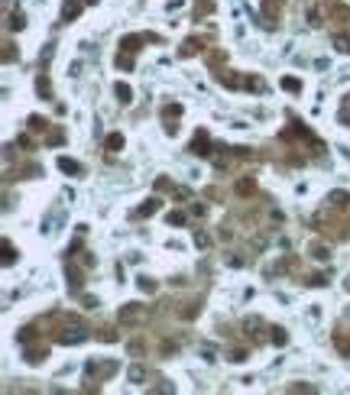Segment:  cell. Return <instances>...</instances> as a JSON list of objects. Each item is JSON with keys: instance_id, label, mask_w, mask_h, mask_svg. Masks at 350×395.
Wrapping results in <instances>:
<instances>
[{"instance_id": "obj_1", "label": "cell", "mask_w": 350, "mask_h": 395, "mask_svg": "<svg viewBox=\"0 0 350 395\" xmlns=\"http://www.w3.org/2000/svg\"><path fill=\"white\" fill-rule=\"evenodd\" d=\"M140 318H143V308H140V304H130V308L120 311V324H136Z\"/></svg>"}, {"instance_id": "obj_2", "label": "cell", "mask_w": 350, "mask_h": 395, "mask_svg": "<svg viewBox=\"0 0 350 395\" xmlns=\"http://www.w3.org/2000/svg\"><path fill=\"white\" fill-rule=\"evenodd\" d=\"M78 10H81V4H78V0H65V6H62L65 20H68V16H78Z\"/></svg>"}, {"instance_id": "obj_3", "label": "cell", "mask_w": 350, "mask_h": 395, "mask_svg": "<svg viewBox=\"0 0 350 395\" xmlns=\"http://www.w3.org/2000/svg\"><path fill=\"white\" fill-rule=\"evenodd\" d=\"M59 166L65 168V172H81V166H78L75 159H59Z\"/></svg>"}, {"instance_id": "obj_4", "label": "cell", "mask_w": 350, "mask_h": 395, "mask_svg": "<svg viewBox=\"0 0 350 395\" xmlns=\"http://www.w3.org/2000/svg\"><path fill=\"white\" fill-rule=\"evenodd\" d=\"M120 146H123V136H117V133H114V136H107V149H111V152H117Z\"/></svg>"}, {"instance_id": "obj_5", "label": "cell", "mask_w": 350, "mask_h": 395, "mask_svg": "<svg viewBox=\"0 0 350 395\" xmlns=\"http://www.w3.org/2000/svg\"><path fill=\"white\" fill-rule=\"evenodd\" d=\"M156 208H159V201H156V198H153V201H149V204H143V208H140V214H156Z\"/></svg>"}, {"instance_id": "obj_6", "label": "cell", "mask_w": 350, "mask_h": 395, "mask_svg": "<svg viewBox=\"0 0 350 395\" xmlns=\"http://www.w3.org/2000/svg\"><path fill=\"white\" fill-rule=\"evenodd\" d=\"M195 243H198V246H211V236H208V234H201V230H198V234H195Z\"/></svg>"}, {"instance_id": "obj_7", "label": "cell", "mask_w": 350, "mask_h": 395, "mask_svg": "<svg viewBox=\"0 0 350 395\" xmlns=\"http://www.w3.org/2000/svg\"><path fill=\"white\" fill-rule=\"evenodd\" d=\"M143 379V366H133V370H130V382H140Z\"/></svg>"}, {"instance_id": "obj_8", "label": "cell", "mask_w": 350, "mask_h": 395, "mask_svg": "<svg viewBox=\"0 0 350 395\" xmlns=\"http://www.w3.org/2000/svg\"><path fill=\"white\" fill-rule=\"evenodd\" d=\"M272 344H285V334H282V328H272Z\"/></svg>"}, {"instance_id": "obj_9", "label": "cell", "mask_w": 350, "mask_h": 395, "mask_svg": "<svg viewBox=\"0 0 350 395\" xmlns=\"http://www.w3.org/2000/svg\"><path fill=\"white\" fill-rule=\"evenodd\" d=\"M117 98H120V100H130V88L127 84H117Z\"/></svg>"}, {"instance_id": "obj_10", "label": "cell", "mask_w": 350, "mask_h": 395, "mask_svg": "<svg viewBox=\"0 0 350 395\" xmlns=\"http://www.w3.org/2000/svg\"><path fill=\"white\" fill-rule=\"evenodd\" d=\"M169 224H185V214H169Z\"/></svg>"}]
</instances>
